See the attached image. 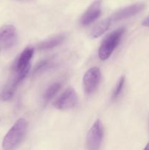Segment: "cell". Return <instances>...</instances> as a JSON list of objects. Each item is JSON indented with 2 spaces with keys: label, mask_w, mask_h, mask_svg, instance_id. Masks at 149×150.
I'll return each instance as SVG.
<instances>
[{
  "label": "cell",
  "mask_w": 149,
  "mask_h": 150,
  "mask_svg": "<svg viewBox=\"0 0 149 150\" xmlns=\"http://www.w3.org/2000/svg\"><path fill=\"white\" fill-rule=\"evenodd\" d=\"M101 77V71L97 67H91L86 72L83 79V89L86 95H91L97 89Z\"/></svg>",
  "instance_id": "cell-4"
},
{
  "label": "cell",
  "mask_w": 149,
  "mask_h": 150,
  "mask_svg": "<svg viewBox=\"0 0 149 150\" xmlns=\"http://www.w3.org/2000/svg\"><path fill=\"white\" fill-rule=\"evenodd\" d=\"M104 136L102 123L99 120L95 121L86 136V146L89 150H98L102 144Z\"/></svg>",
  "instance_id": "cell-3"
},
{
  "label": "cell",
  "mask_w": 149,
  "mask_h": 150,
  "mask_svg": "<svg viewBox=\"0 0 149 150\" xmlns=\"http://www.w3.org/2000/svg\"><path fill=\"white\" fill-rule=\"evenodd\" d=\"M50 63H51V60L49 59H45L39 62L34 69L33 75L39 74L42 71H44L47 67H48Z\"/></svg>",
  "instance_id": "cell-13"
},
{
  "label": "cell",
  "mask_w": 149,
  "mask_h": 150,
  "mask_svg": "<svg viewBox=\"0 0 149 150\" xmlns=\"http://www.w3.org/2000/svg\"><path fill=\"white\" fill-rule=\"evenodd\" d=\"M1 47H0V51H1Z\"/></svg>",
  "instance_id": "cell-18"
},
{
  "label": "cell",
  "mask_w": 149,
  "mask_h": 150,
  "mask_svg": "<svg viewBox=\"0 0 149 150\" xmlns=\"http://www.w3.org/2000/svg\"><path fill=\"white\" fill-rule=\"evenodd\" d=\"M34 52V48L31 46L27 47V48L23 50V52L19 56L18 59L17 63H16L15 70L17 73L23 71L25 69L27 68L30 65L29 63H30L31 59L33 57Z\"/></svg>",
  "instance_id": "cell-9"
},
{
  "label": "cell",
  "mask_w": 149,
  "mask_h": 150,
  "mask_svg": "<svg viewBox=\"0 0 149 150\" xmlns=\"http://www.w3.org/2000/svg\"><path fill=\"white\" fill-rule=\"evenodd\" d=\"M77 103V95L73 88H67L53 102V105L59 110H68L74 108Z\"/></svg>",
  "instance_id": "cell-5"
},
{
  "label": "cell",
  "mask_w": 149,
  "mask_h": 150,
  "mask_svg": "<svg viewBox=\"0 0 149 150\" xmlns=\"http://www.w3.org/2000/svg\"><path fill=\"white\" fill-rule=\"evenodd\" d=\"M145 7V4L142 2L131 4V5L118 10L116 13H115L111 16L110 19L112 21H119L121 20L129 18L143 11Z\"/></svg>",
  "instance_id": "cell-7"
},
{
  "label": "cell",
  "mask_w": 149,
  "mask_h": 150,
  "mask_svg": "<svg viewBox=\"0 0 149 150\" xmlns=\"http://www.w3.org/2000/svg\"><path fill=\"white\" fill-rule=\"evenodd\" d=\"M27 125V121L24 118L18 120L3 139V149L6 150L13 149L19 144L26 133Z\"/></svg>",
  "instance_id": "cell-1"
},
{
  "label": "cell",
  "mask_w": 149,
  "mask_h": 150,
  "mask_svg": "<svg viewBox=\"0 0 149 150\" xmlns=\"http://www.w3.org/2000/svg\"><path fill=\"white\" fill-rule=\"evenodd\" d=\"M145 150L146 149H149V142L147 144V146H146L145 147Z\"/></svg>",
  "instance_id": "cell-17"
},
{
  "label": "cell",
  "mask_w": 149,
  "mask_h": 150,
  "mask_svg": "<svg viewBox=\"0 0 149 150\" xmlns=\"http://www.w3.org/2000/svg\"><path fill=\"white\" fill-rule=\"evenodd\" d=\"M124 82H125V76H121V78L118 80V83H117L116 86H115V89L112 92V99L115 100L119 96V95L121 94V92H122V89L124 88Z\"/></svg>",
  "instance_id": "cell-15"
},
{
  "label": "cell",
  "mask_w": 149,
  "mask_h": 150,
  "mask_svg": "<svg viewBox=\"0 0 149 150\" xmlns=\"http://www.w3.org/2000/svg\"><path fill=\"white\" fill-rule=\"evenodd\" d=\"M61 87V83L60 82H55L53 83L52 84L50 85L46 90L45 91L42 96V100H43V103L45 104L48 103L56 95L57 92L59 91V89Z\"/></svg>",
  "instance_id": "cell-12"
},
{
  "label": "cell",
  "mask_w": 149,
  "mask_h": 150,
  "mask_svg": "<svg viewBox=\"0 0 149 150\" xmlns=\"http://www.w3.org/2000/svg\"><path fill=\"white\" fill-rule=\"evenodd\" d=\"M142 25L144 26H149V16L143 21V22H142Z\"/></svg>",
  "instance_id": "cell-16"
},
{
  "label": "cell",
  "mask_w": 149,
  "mask_h": 150,
  "mask_svg": "<svg viewBox=\"0 0 149 150\" xmlns=\"http://www.w3.org/2000/svg\"><path fill=\"white\" fill-rule=\"evenodd\" d=\"M64 39H65V35H56V36L48 38V39L39 42L37 45V48L41 51L51 49V48L60 45L64 40Z\"/></svg>",
  "instance_id": "cell-10"
},
{
  "label": "cell",
  "mask_w": 149,
  "mask_h": 150,
  "mask_svg": "<svg viewBox=\"0 0 149 150\" xmlns=\"http://www.w3.org/2000/svg\"><path fill=\"white\" fill-rule=\"evenodd\" d=\"M111 23V19L106 18L98 23L91 32V37L92 38H97L102 36L105 32H107L110 27Z\"/></svg>",
  "instance_id": "cell-11"
},
{
  "label": "cell",
  "mask_w": 149,
  "mask_h": 150,
  "mask_svg": "<svg viewBox=\"0 0 149 150\" xmlns=\"http://www.w3.org/2000/svg\"><path fill=\"white\" fill-rule=\"evenodd\" d=\"M125 32V28H119L113 31L104 39L99 48V57L101 60H106L112 54L115 48L121 41L123 35Z\"/></svg>",
  "instance_id": "cell-2"
},
{
  "label": "cell",
  "mask_w": 149,
  "mask_h": 150,
  "mask_svg": "<svg viewBox=\"0 0 149 150\" xmlns=\"http://www.w3.org/2000/svg\"><path fill=\"white\" fill-rule=\"evenodd\" d=\"M17 40V31L13 25H4L0 28V47L10 48L15 44Z\"/></svg>",
  "instance_id": "cell-6"
},
{
  "label": "cell",
  "mask_w": 149,
  "mask_h": 150,
  "mask_svg": "<svg viewBox=\"0 0 149 150\" xmlns=\"http://www.w3.org/2000/svg\"><path fill=\"white\" fill-rule=\"evenodd\" d=\"M15 91V87L12 86H7L0 94V99L1 100H8L11 99L14 95Z\"/></svg>",
  "instance_id": "cell-14"
},
{
  "label": "cell",
  "mask_w": 149,
  "mask_h": 150,
  "mask_svg": "<svg viewBox=\"0 0 149 150\" xmlns=\"http://www.w3.org/2000/svg\"><path fill=\"white\" fill-rule=\"evenodd\" d=\"M101 4L100 0H96L88 7L80 18V24L82 26H89L99 17L102 13Z\"/></svg>",
  "instance_id": "cell-8"
}]
</instances>
